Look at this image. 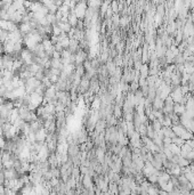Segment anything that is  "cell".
Segmentation results:
<instances>
[{"label":"cell","mask_w":194,"mask_h":195,"mask_svg":"<svg viewBox=\"0 0 194 195\" xmlns=\"http://www.w3.org/2000/svg\"><path fill=\"white\" fill-rule=\"evenodd\" d=\"M171 129H172V131L175 132L176 137L181 138V139L185 140V142H187V140H190V139H193V137H194L193 135H192L188 130L186 129V128H184L181 124L172 126V127H171Z\"/></svg>","instance_id":"obj_1"},{"label":"cell","mask_w":194,"mask_h":195,"mask_svg":"<svg viewBox=\"0 0 194 195\" xmlns=\"http://www.w3.org/2000/svg\"><path fill=\"white\" fill-rule=\"evenodd\" d=\"M87 8H88V6H87V2H86V1H79V2H77V6H76V8L73 9V12L77 15L78 20L83 21Z\"/></svg>","instance_id":"obj_2"},{"label":"cell","mask_w":194,"mask_h":195,"mask_svg":"<svg viewBox=\"0 0 194 195\" xmlns=\"http://www.w3.org/2000/svg\"><path fill=\"white\" fill-rule=\"evenodd\" d=\"M81 184L83 186V188L88 189V191H92L95 189V185H94V180L89 175H85V176H81Z\"/></svg>","instance_id":"obj_3"},{"label":"cell","mask_w":194,"mask_h":195,"mask_svg":"<svg viewBox=\"0 0 194 195\" xmlns=\"http://www.w3.org/2000/svg\"><path fill=\"white\" fill-rule=\"evenodd\" d=\"M80 153V145L78 144H69V148H67V155L70 159L79 155Z\"/></svg>","instance_id":"obj_4"},{"label":"cell","mask_w":194,"mask_h":195,"mask_svg":"<svg viewBox=\"0 0 194 195\" xmlns=\"http://www.w3.org/2000/svg\"><path fill=\"white\" fill-rule=\"evenodd\" d=\"M47 136H48V132L45 128H41L40 130H38L36 132V142L37 143H46V139H47Z\"/></svg>","instance_id":"obj_5"},{"label":"cell","mask_w":194,"mask_h":195,"mask_svg":"<svg viewBox=\"0 0 194 195\" xmlns=\"http://www.w3.org/2000/svg\"><path fill=\"white\" fill-rule=\"evenodd\" d=\"M67 22L70 23V25L72 26V29L77 27L79 20H78L77 15L74 14V12H73V10H70V14H69V16H67Z\"/></svg>","instance_id":"obj_6"},{"label":"cell","mask_w":194,"mask_h":195,"mask_svg":"<svg viewBox=\"0 0 194 195\" xmlns=\"http://www.w3.org/2000/svg\"><path fill=\"white\" fill-rule=\"evenodd\" d=\"M163 105H165V101H162L159 97H155V99L153 101V103H152V108L153 110H158V111H162Z\"/></svg>","instance_id":"obj_7"},{"label":"cell","mask_w":194,"mask_h":195,"mask_svg":"<svg viewBox=\"0 0 194 195\" xmlns=\"http://www.w3.org/2000/svg\"><path fill=\"white\" fill-rule=\"evenodd\" d=\"M186 111L185 108V105H181V104H175L174 105V113L178 117H181V114H184Z\"/></svg>","instance_id":"obj_8"},{"label":"cell","mask_w":194,"mask_h":195,"mask_svg":"<svg viewBox=\"0 0 194 195\" xmlns=\"http://www.w3.org/2000/svg\"><path fill=\"white\" fill-rule=\"evenodd\" d=\"M163 147H168L170 150V152L174 154V155H181V147L175 145V144H170V145H167V146H163Z\"/></svg>","instance_id":"obj_9"},{"label":"cell","mask_w":194,"mask_h":195,"mask_svg":"<svg viewBox=\"0 0 194 195\" xmlns=\"http://www.w3.org/2000/svg\"><path fill=\"white\" fill-rule=\"evenodd\" d=\"M148 65L147 64H143L141 66V70H139V75L142 79H146L148 77Z\"/></svg>","instance_id":"obj_10"},{"label":"cell","mask_w":194,"mask_h":195,"mask_svg":"<svg viewBox=\"0 0 194 195\" xmlns=\"http://www.w3.org/2000/svg\"><path fill=\"white\" fill-rule=\"evenodd\" d=\"M162 131H163V136L165 137H168V138H175L176 137V135H175V132L172 131L171 128H166V127H162Z\"/></svg>","instance_id":"obj_11"},{"label":"cell","mask_w":194,"mask_h":195,"mask_svg":"<svg viewBox=\"0 0 194 195\" xmlns=\"http://www.w3.org/2000/svg\"><path fill=\"white\" fill-rule=\"evenodd\" d=\"M129 21H130V16H121V17H120V24H119V25L125 30V27L128 26Z\"/></svg>","instance_id":"obj_12"},{"label":"cell","mask_w":194,"mask_h":195,"mask_svg":"<svg viewBox=\"0 0 194 195\" xmlns=\"http://www.w3.org/2000/svg\"><path fill=\"white\" fill-rule=\"evenodd\" d=\"M8 37H9V32H8V31L0 30V42H1L2 45L8 40Z\"/></svg>","instance_id":"obj_13"},{"label":"cell","mask_w":194,"mask_h":195,"mask_svg":"<svg viewBox=\"0 0 194 195\" xmlns=\"http://www.w3.org/2000/svg\"><path fill=\"white\" fill-rule=\"evenodd\" d=\"M162 127H166V128H171L172 127V122H171V119L168 115H165V119L162 121Z\"/></svg>","instance_id":"obj_14"},{"label":"cell","mask_w":194,"mask_h":195,"mask_svg":"<svg viewBox=\"0 0 194 195\" xmlns=\"http://www.w3.org/2000/svg\"><path fill=\"white\" fill-rule=\"evenodd\" d=\"M138 133L141 135V137H146V135H147L146 124H141V127H139V129H138Z\"/></svg>","instance_id":"obj_15"},{"label":"cell","mask_w":194,"mask_h":195,"mask_svg":"<svg viewBox=\"0 0 194 195\" xmlns=\"http://www.w3.org/2000/svg\"><path fill=\"white\" fill-rule=\"evenodd\" d=\"M62 33H63L62 30L58 27L57 24H56V25H53V36H55V37H60Z\"/></svg>","instance_id":"obj_16"},{"label":"cell","mask_w":194,"mask_h":195,"mask_svg":"<svg viewBox=\"0 0 194 195\" xmlns=\"http://www.w3.org/2000/svg\"><path fill=\"white\" fill-rule=\"evenodd\" d=\"M152 127H153V129H154V131H159V130H161L162 129V124L158 121V120H155V121H153L152 123Z\"/></svg>","instance_id":"obj_17"},{"label":"cell","mask_w":194,"mask_h":195,"mask_svg":"<svg viewBox=\"0 0 194 195\" xmlns=\"http://www.w3.org/2000/svg\"><path fill=\"white\" fill-rule=\"evenodd\" d=\"M111 8H112V12L113 14H119V3L116 2V1H113V2H111Z\"/></svg>","instance_id":"obj_18"},{"label":"cell","mask_w":194,"mask_h":195,"mask_svg":"<svg viewBox=\"0 0 194 195\" xmlns=\"http://www.w3.org/2000/svg\"><path fill=\"white\" fill-rule=\"evenodd\" d=\"M172 144H175V145H177V146L181 147V145L185 144V140H183V139L178 138V137H175V138H172Z\"/></svg>","instance_id":"obj_19"},{"label":"cell","mask_w":194,"mask_h":195,"mask_svg":"<svg viewBox=\"0 0 194 195\" xmlns=\"http://www.w3.org/2000/svg\"><path fill=\"white\" fill-rule=\"evenodd\" d=\"M54 49H55V52H60V54L64 50V49H63V47H62V45H61L60 42H57V43H55V45H54Z\"/></svg>","instance_id":"obj_20"},{"label":"cell","mask_w":194,"mask_h":195,"mask_svg":"<svg viewBox=\"0 0 194 195\" xmlns=\"http://www.w3.org/2000/svg\"><path fill=\"white\" fill-rule=\"evenodd\" d=\"M171 143H172V139H171V138H168V137H165V138H163V146L170 145Z\"/></svg>","instance_id":"obj_21"},{"label":"cell","mask_w":194,"mask_h":195,"mask_svg":"<svg viewBox=\"0 0 194 195\" xmlns=\"http://www.w3.org/2000/svg\"><path fill=\"white\" fill-rule=\"evenodd\" d=\"M0 138H5V133H4V130L0 127Z\"/></svg>","instance_id":"obj_22"},{"label":"cell","mask_w":194,"mask_h":195,"mask_svg":"<svg viewBox=\"0 0 194 195\" xmlns=\"http://www.w3.org/2000/svg\"><path fill=\"white\" fill-rule=\"evenodd\" d=\"M118 195H126V194H125L123 192H119V194H118Z\"/></svg>","instance_id":"obj_23"},{"label":"cell","mask_w":194,"mask_h":195,"mask_svg":"<svg viewBox=\"0 0 194 195\" xmlns=\"http://www.w3.org/2000/svg\"><path fill=\"white\" fill-rule=\"evenodd\" d=\"M192 97H193V101H194V95H193V96H192Z\"/></svg>","instance_id":"obj_24"}]
</instances>
